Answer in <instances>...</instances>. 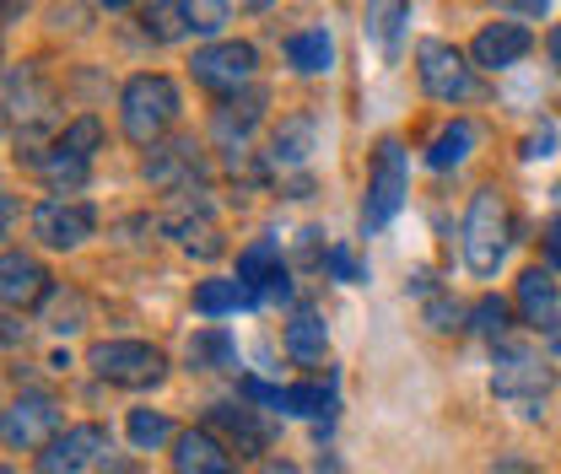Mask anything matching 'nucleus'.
I'll use <instances>...</instances> for the list:
<instances>
[{"instance_id":"1","label":"nucleus","mask_w":561,"mask_h":474,"mask_svg":"<svg viewBox=\"0 0 561 474\" xmlns=\"http://www.w3.org/2000/svg\"><path fill=\"white\" fill-rule=\"evenodd\" d=\"M179 119V86L168 76H130L119 92V125L136 146H157L162 130Z\"/></svg>"},{"instance_id":"2","label":"nucleus","mask_w":561,"mask_h":474,"mask_svg":"<svg viewBox=\"0 0 561 474\" xmlns=\"http://www.w3.org/2000/svg\"><path fill=\"white\" fill-rule=\"evenodd\" d=\"M87 367L103 383H119V389H157L168 378V356L146 339H98Z\"/></svg>"},{"instance_id":"3","label":"nucleus","mask_w":561,"mask_h":474,"mask_svg":"<svg viewBox=\"0 0 561 474\" xmlns=\"http://www.w3.org/2000/svg\"><path fill=\"white\" fill-rule=\"evenodd\" d=\"M405 189H411V178H405V146L394 136L378 140L373 173H367V200H362V232H383V227L400 216Z\"/></svg>"},{"instance_id":"4","label":"nucleus","mask_w":561,"mask_h":474,"mask_svg":"<svg viewBox=\"0 0 561 474\" xmlns=\"http://www.w3.org/2000/svg\"><path fill=\"white\" fill-rule=\"evenodd\" d=\"M502 254H507V205L496 189H481L465 216V265L470 275H496Z\"/></svg>"},{"instance_id":"5","label":"nucleus","mask_w":561,"mask_h":474,"mask_svg":"<svg viewBox=\"0 0 561 474\" xmlns=\"http://www.w3.org/2000/svg\"><path fill=\"white\" fill-rule=\"evenodd\" d=\"M55 97L38 86V70L33 66H11L5 70V114H11V140L16 146H33L55 125Z\"/></svg>"},{"instance_id":"6","label":"nucleus","mask_w":561,"mask_h":474,"mask_svg":"<svg viewBox=\"0 0 561 474\" xmlns=\"http://www.w3.org/2000/svg\"><path fill=\"white\" fill-rule=\"evenodd\" d=\"M416 70H421V86L437 103H470V97H481V81H476V70L465 66V55L448 49V44H437V38H426L416 49Z\"/></svg>"},{"instance_id":"7","label":"nucleus","mask_w":561,"mask_h":474,"mask_svg":"<svg viewBox=\"0 0 561 474\" xmlns=\"http://www.w3.org/2000/svg\"><path fill=\"white\" fill-rule=\"evenodd\" d=\"M551 367H540L529 350H507L502 361H496V372H491V394L502 400V405H518L524 415H540V400L551 394Z\"/></svg>"},{"instance_id":"8","label":"nucleus","mask_w":561,"mask_h":474,"mask_svg":"<svg viewBox=\"0 0 561 474\" xmlns=\"http://www.w3.org/2000/svg\"><path fill=\"white\" fill-rule=\"evenodd\" d=\"M60 405L44 394V389H22L11 409H5V448H16V453H27V448H49L60 431Z\"/></svg>"},{"instance_id":"9","label":"nucleus","mask_w":561,"mask_h":474,"mask_svg":"<svg viewBox=\"0 0 561 474\" xmlns=\"http://www.w3.org/2000/svg\"><path fill=\"white\" fill-rule=\"evenodd\" d=\"M254 66H260V55H254V44H206V49H195V81L210 86V92H221V97H238V86H249L254 81Z\"/></svg>"},{"instance_id":"10","label":"nucleus","mask_w":561,"mask_h":474,"mask_svg":"<svg viewBox=\"0 0 561 474\" xmlns=\"http://www.w3.org/2000/svg\"><path fill=\"white\" fill-rule=\"evenodd\" d=\"M92 227H98V216L81 200H44L33 210V238L44 248H81L92 238Z\"/></svg>"},{"instance_id":"11","label":"nucleus","mask_w":561,"mask_h":474,"mask_svg":"<svg viewBox=\"0 0 561 474\" xmlns=\"http://www.w3.org/2000/svg\"><path fill=\"white\" fill-rule=\"evenodd\" d=\"M98 459H108V431L103 426H70L38 453V474H81Z\"/></svg>"},{"instance_id":"12","label":"nucleus","mask_w":561,"mask_h":474,"mask_svg":"<svg viewBox=\"0 0 561 474\" xmlns=\"http://www.w3.org/2000/svg\"><path fill=\"white\" fill-rule=\"evenodd\" d=\"M238 280L260 297V302H286L291 297V280H286V265H280V243H249L238 254Z\"/></svg>"},{"instance_id":"13","label":"nucleus","mask_w":561,"mask_h":474,"mask_svg":"<svg viewBox=\"0 0 561 474\" xmlns=\"http://www.w3.org/2000/svg\"><path fill=\"white\" fill-rule=\"evenodd\" d=\"M529 49H535V33H529L524 22H491V27L476 33L470 60H476V66H486V70H507V66H518Z\"/></svg>"},{"instance_id":"14","label":"nucleus","mask_w":561,"mask_h":474,"mask_svg":"<svg viewBox=\"0 0 561 474\" xmlns=\"http://www.w3.org/2000/svg\"><path fill=\"white\" fill-rule=\"evenodd\" d=\"M44 291H49V275H44L38 259H27L16 248L0 259V297H5V308H33Z\"/></svg>"},{"instance_id":"15","label":"nucleus","mask_w":561,"mask_h":474,"mask_svg":"<svg viewBox=\"0 0 561 474\" xmlns=\"http://www.w3.org/2000/svg\"><path fill=\"white\" fill-rule=\"evenodd\" d=\"M173 474H238V470H232V453L210 431H184L173 442Z\"/></svg>"},{"instance_id":"16","label":"nucleus","mask_w":561,"mask_h":474,"mask_svg":"<svg viewBox=\"0 0 561 474\" xmlns=\"http://www.w3.org/2000/svg\"><path fill=\"white\" fill-rule=\"evenodd\" d=\"M518 308H524V324L535 330H551L561 313V291H557V270H524L518 275Z\"/></svg>"},{"instance_id":"17","label":"nucleus","mask_w":561,"mask_h":474,"mask_svg":"<svg viewBox=\"0 0 561 474\" xmlns=\"http://www.w3.org/2000/svg\"><path fill=\"white\" fill-rule=\"evenodd\" d=\"M195 173H201L195 140H179V146H162V151L146 157V184H157V189H173V195H179Z\"/></svg>"},{"instance_id":"18","label":"nucleus","mask_w":561,"mask_h":474,"mask_svg":"<svg viewBox=\"0 0 561 474\" xmlns=\"http://www.w3.org/2000/svg\"><path fill=\"white\" fill-rule=\"evenodd\" d=\"M210 426L227 431V442H232L238 453H265V448H271V431L260 426V415L249 405H210Z\"/></svg>"},{"instance_id":"19","label":"nucleus","mask_w":561,"mask_h":474,"mask_svg":"<svg viewBox=\"0 0 561 474\" xmlns=\"http://www.w3.org/2000/svg\"><path fill=\"white\" fill-rule=\"evenodd\" d=\"M260 114H265V92H243V97H232V103L216 114V140L238 157L243 140H249V130L260 125Z\"/></svg>"},{"instance_id":"20","label":"nucleus","mask_w":561,"mask_h":474,"mask_svg":"<svg viewBox=\"0 0 561 474\" xmlns=\"http://www.w3.org/2000/svg\"><path fill=\"white\" fill-rule=\"evenodd\" d=\"M140 27H146V38H157V44H179L184 33H195L190 0H146V5H140Z\"/></svg>"},{"instance_id":"21","label":"nucleus","mask_w":561,"mask_h":474,"mask_svg":"<svg viewBox=\"0 0 561 474\" xmlns=\"http://www.w3.org/2000/svg\"><path fill=\"white\" fill-rule=\"evenodd\" d=\"M286 350H291L297 361H324L330 330H324V319H319L313 308H297V313H291V324H286Z\"/></svg>"},{"instance_id":"22","label":"nucleus","mask_w":561,"mask_h":474,"mask_svg":"<svg viewBox=\"0 0 561 474\" xmlns=\"http://www.w3.org/2000/svg\"><path fill=\"white\" fill-rule=\"evenodd\" d=\"M308 151H313V119H286L276 136H271L265 167H302Z\"/></svg>"},{"instance_id":"23","label":"nucleus","mask_w":561,"mask_h":474,"mask_svg":"<svg viewBox=\"0 0 561 474\" xmlns=\"http://www.w3.org/2000/svg\"><path fill=\"white\" fill-rule=\"evenodd\" d=\"M470 146H476V125L470 119H454V125H443L432 146H426V167H437V173H448V167H459L465 157H470Z\"/></svg>"},{"instance_id":"24","label":"nucleus","mask_w":561,"mask_h":474,"mask_svg":"<svg viewBox=\"0 0 561 474\" xmlns=\"http://www.w3.org/2000/svg\"><path fill=\"white\" fill-rule=\"evenodd\" d=\"M286 60H291V70H302V76H324L330 60H335V44H330L324 27H313V33H291V38H286Z\"/></svg>"},{"instance_id":"25","label":"nucleus","mask_w":561,"mask_h":474,"mask_svg":"<svg viewBox=\"0 0 561 474\" xmlns=\"http://www.w3.org/2000/svg\"><path fill=\"white\" fill-rule=\"evenodd\" d=\"M260 297L243 286V280H206L195 291V313L201 319H221V313H238V308H254Z\"/></svg>"},{"instance_id":"26","label":"nucleus","mask_w":561,"mask_h":474,"mask_svg":"<svg viewBox=\"0 0 561 474\" xmlns=\"http://www.w3.org/2000/svg\"><path fill=\"white\" fill-rule=\"evenodd\" d=\"M33 167H38V178H44L49 189H60V195L87 184V157H70V151H60V146H55V151H38Z\"/></svg>"},{"instance_id":"27","label":"nucleus","mask_w":561,"mask_h":474,"mask_svg":"<svg viewBox=\"0 0 561 474\" xmlns=\"http://www.w3.org/2000/svg\"><path fill=\"white\" fill-rule=\"evenodd\" d=\"M400 27H405V0H367V38L383 55L400 49Z\"/></svg>"},{"instance_id":"28","label":"nucleus","mask_w":561,"mask_h":474,"mask_svg":"<svg viewBox=\"0 0 561 474\" xmlns=\"http://www.w3.org/2000/svg\"><path fill=\"white\" fill-rule=\"evenodd\" d=\"M232 356H238V350H232V335H227V330H216V324L190 335V367H195V372H216V367H232Z\"/></svg>"},{"instance_id":"29","label":"nucleus","mask_w":561,"mask_h":474,"mask_svg":"<svg viewBox=\"0 0 561 474\" xmlns=\"http://www.w3.org/2000/svg\"><path fill=\"white\" fill-rule=\"evenodd\" d=\"M55 146H60V151H70V157H87V162H92V151L103 146V119H98V114H81V119H70Z\"/></svg>"},{"instance_id":"30","label":"nucleus","mask_w":561,"mask_h":474,"mask_svg":"<svg viewBox=\"0 0 561 474\" xmlns=\"http://www.w3.org/2000/svg\"><path fill=\"white\" fill-rule=\"evenodd\" d=\"M470 330L481 339H502L513 324H507V302L502 297H481L476 308H470Z\"/></svg>"},{"instance_id":"31","label":"nucleus","mask_w":561,"mask_h":474,"mask_svg":"<svg viewBox=\"0 0 561 474\" xmlns=\"http://www.w3.org/2000/svg\"><path fill=\"white\" fill-rule=\"evenodd\" d=\"M168 437H173V426H168L162 409H136V415H130V442H136L140 453H146V448H162Z\"/></svg>"},{"instance_id":"32","label":"nucleus","mask_w":561,"mask_h":474,"mask_svg":"<svg viewBox=\"0 0 561 474\" xmlns=\"http://www.w3.org/2000/svg\"><path fill=\"white\" fill-rule=\"evenodd\" d=\"M330 389H319V383H302V389H280V409L286 415H330Z\"/></svg>"},{"instance_id":"33","label":"nucleus","mask_w":561,"mask_h":474,"mask_svg":"<svg viewBox=\"0 0 561 474\" xmlns=\"http://www.w3.org/2000/svg\"><path fill=\"white\" fill-rule=\"evenodd\" d=\"M190 16H195V33H221L227 0H190Z\"/></svg>"},{"instance_id":"34","label":"nucleus","mask_w":561,"mask_h":474,"mask_svg":"<svg viewBox=\"0 0 561 474\" xmlns=\"http://www.w3.org/2000/svg\"><path fill=\"white\" fill-rule=\"evenodd\" d=\"M557 125H540L535 136L524 140V162H546V157H557Z\"/></svg>"},{"instance_id":"35","label":"nucleus","mask_w":561,"mask_h":474,"mask_svg":"<svg viewBox=\"0 0 561 474\" xmlns=\"http://www.w3.org/2000/svg\"><path fill=\"white\" fill-rule=\"evenodd\" d=\"M459 319H465V313H459L454 302H432V308H426V324H432V330H443V335H448V330H459Z\"/></svg>"},{"instance_id":"36","label":"nucleus","mask_w":561,"mask_h":474,"mask_svg":"<svg viewBox=\"0 0 561 474\" xmlns=\"http://www.w3.org/2000/svg\"><path fill=\"white\" fill-rule=\"evenodd\" d=\"M324 270L335 275V280H356V259H351V248H330V254H324Z\"/></svg>"},{"instance_id":"37","label":"nucleus","mask_w":561,"mask_h":474,"mask_svg":"<svg viewBox=\"0 0 561 474\" xmlns=\"http://www.w3.org/2000/svg\"><path fill=\"white\" fill-rule=\"evenodd\" d=\"M546 265L561 270V216H551V227H546Z\"/></svg>"},{"instance_id":"38","label":"nucleus","mask_w":561,"mask_h":474,"mask_svg":"<svg viewBox=\"0 0 561 474\" xmlns=\"http://www.w3.org/2000/svg\"><path fill=\"white\" fill-rule=\"evenodd\" d=\"M103 474H140L130 459H103Z\"/></svg>"},{"instance_id":"39","label":"nucleus","mask_w":561,"mask_h":474,"mask_svg":"<svg viewBox=\"0 0 561 474\" xmlns=\"http://www.w3.org/2000/svg\"><path fill=\"white\" fill-rule=\"evenodd\" d=\"M551 0H513V11H524V16H540Z\"/></svg>"},{"instance_id":"40","label":"nucleus","mask_w":561,"mask_h":474,"mask_svg":"<svg viewBox=\"0 0 561 474\" xmlns=\"http://www.w3.org/2000/svg\"><path fill=\"white\" fill-rule=\"evenodd\" d=\"M546 44H551V66L561 70V27H551V38H546Z\"/></svg>"},{"instance_id":"41","label":"nucleus","mask_w":561,"mask_h":474,"mask_svg":"<svg viewBox=\"0 0 561 474\" xmlns=\"http://www.w3.org/2000/svg\"><path fill=\"white\" fill-rule=\"evenodd\" d=\"M265 474H297L291 464H265Z\"/></svg>"},{"instance_id":"42","label":"nucleus","mask_w":561,"mask_h":474,"mask_svg":"<svg viewBox=\"0 0 561 474\" xmlns=\"http://www.w3.org/2000/svg\"><path fill=\"white\" fill-rule=\"evenodd\" d=\"M98 5H108V11H119V5H130V0H98Z\"/></svg>"},{"instance_id":"43","label":"nucleus","mask_w":561,"mask_h":474,"mask_svg":"<svg viewBox=\"0 0 561 474\" xmlns=\"http://www.w3.org/2000/svg\"><path fill=\"white\" fill-rule=\"evenodd\" d=\"M551 345H557V350H561V324H551Z\"/></svg>"},{"instance_id":"44","label":"nucleus","mask_w":561,"mask_h":474,"mask_svg":"<svg viewBox=\"0 0 561 474\" xmlns=\"http://www.w3.org/2000/svg\"><path fill=\"white\" fill-rule=\"evenodd\" d=\"M254 5H271V0H254Z\"/></svg>"},{"instance_id":"45","label":"nucleus","mask_w":561,"mask_h":474,"mask_svg":"<svg viewBox=\"0 0 561 474\" xmlns=\"http://www.w3.org/2000/svg\"><path fill=\"white\" fill-rule=\"evenodd\" d=\"M5 474H11V470H5Z\"/></svg>"}]
</instances>
